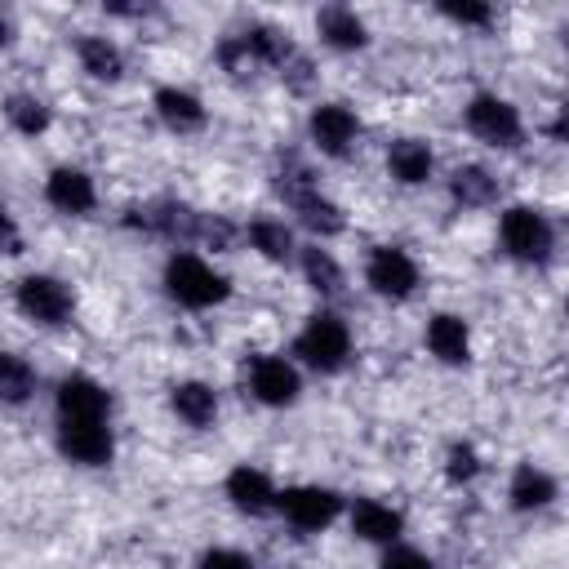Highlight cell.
Segmentation results:
<instances>
[{"instance_id": "obj_15", "label": "cell", "mask_w": 569, "mask_h": 569, "mask_svg": "<svg viewBox=\"0 0 569 569\" xmlns=\"http://www.w3.org/2000/svg\"><path fill=\"white\" fill-rule=\"evenodd\" d=\"M342 520H347V529H351L356 542L378 547V551L405 538V511L396 502H387V498H369V493L365 498H347Z\"/></svg>"}, {"instance_id": "obj_13", "label": "cell", "mask_w": 569, "mask_h": 569, "mask_svg": "<svg viewBox=\"0 0 569 569\" xmlns=\"http://www.w3.org/2000/svg\"><path fill=\"white\" fill-rule=\"evenodd\" d=\"M40 200L62 213V218H93L102 196H98V178L80 164H53L40 182Z\"/></svg>"}, {"instance_id": "obj_5", "label": "cell", "mask_w": 569, "mask_h": 569, "mask_svg": "<svg viewBox=\"0 0 569 569\" xmlns=\"http://www.w3.org/2000/svg\"><path fill=\"white\" fill-rule=\"evenodd\" d=\"M462 129L493 147V151H520L525 138H529V124H525V111L498 93V89H476L467 102H462Z\"/></svg>"}, {"instance_id": "obj_20", "label": "cell", "mask_w": 569, "mask_h": 569, "mask_svg": "<svg viewBox=\"0 0 569 569\" xmlns=\"http://www.w3.org/2000/svg\"><path fill=\"white\" fill-rule=\"evenodd\" d=\"M71 49H76L80 71H84L93 84H120L124 71H129L124 44H120L116 36H107V31H80V36L71 40Z\"/></svg>"}, {"instance_id": "obj_8", "label": "cell", "mask_w": 569, "mask_h": 569, "mask_svg": "<svg viewBox=\"0 0 569 569\" xmlns=\"http://www.w3.org/2000/svg\"><path fill=\"white\" fill-rule=\"evenodd\" d=\"M360 280L382 302H409L422 289V262L413 258V249L382 240V244H369L365 267H360Z\"/></svg>"}, {"instance_id": "obj_30", "label": "cell", "mask_w": 569, "mask_h": 569, "mask_svg": "<svg viewBox=\"0 0 569 569\" xmlns=\"http://www.w3.org/2000/svg\"><path fill=\"white\" fill-rule=\"evenodd\" d=\"M436 18H445L458 31H489L498 22V9L489 0H440Z\"/></svg>"}, {"instance_id": "obj_35", "label": "cell", "mask_w": 569, "mask_h": 569, "mask_svg": "<svg viewBox=\"0 0 569 569\" xmlns=\"http://www.w3.org/2000/svg\"><path fill=\"white\" fill-rule=\"evenodd\" d=\"M22 244H27V240H22L18 218H13V213L0 204V258H18V253H22Z\"/></svg>"}, {"instance_id": "obj_6", "label": "cell", "mask_w": 569, "mask_h": 569, "mask_svg": "<svg viewBox=\"0 0 569 569\" xmlns=\"http://www.w3.org/2000/svg\"><path fill=\"white\" fill-rule=\"evenodd\" d=\"M13 311L36 329H62L76 320V289L53 271H22L13 280Z\"/></svg>"}, {"instance_id": "obj_33", "label": "cell", "mask_w": 569, "mask_h": 569, "mask_svg": "<svg viewBox=\"0 0 569 569\" xmlns=\"http://www.w3.org/2000/svg\"><path fill=\"white\" fill-rule=\"evenodd\" d=\"M373 569H440L422 547H413V542H391V547H382L378 551V565Z\"/></svg>"}, {"instance_id": "obj_16", "label": "cell", "mask_w": 569, "mask_h": 569, "mask_svg": "<svg viewBox=\"0 0 569 569\" xmlns=\"http://www.w3.org/2000/svg\"><path fill=\"white\" fill-rule=\"evenodd\" d=\"M151 111L178 138H196V133L209 129V107H204V98L191 84H173V80L156 84L151 89Z\"/></svg>"}, {"instance_id": "obj_7", "label": "cell", "mask_w": 569, "mask_h": 569, "mask_svg": "<svg viewBox=\"0 0 569 569\" xmlns=\"http://www.w3.org/2000/svg\"><path fill=\"white\" fill-rule=\"evenodd\" d=\"M347 511V493L320 480H298V485H280L276 493V516L293 529V533H325L342 520Z\"/></svg>"}, {"instance_id": "obj_21", "label": "cell", "mask_w": 569, "mask_h": 569, "mask_svg": "<svg viewBox=\"0 0 569 569\" xmlns=\"http://www.w3.org/2000/svg\"><path fill=\"white\" fill-rule=\"evenodd\" d=\"M293 267L302 271L307 289L320 298V307H329V302H338V298L347 293V267L338 262V253H333L329 244L302 240V244H298V258H293Z\"/></svg>"}, {"instance_id": "obj_36", "label": "cell", "mask_w": 569, "mask_h": 569, "mask_svg": "<svg viewBox=\"0 0 569 569\" xmlns=\"http://www.w3.org/2000/svg\"><path fill=\"white\" fill-rule=\"evenodd\" d=\"M13 44V18H9V9H0V49H9Z\"/></svg>"}, {"instance_id": "obj_28", "label": "cell", "mask_w": 569, "mask_h": 569, "mask_svg": "<svg viewBox=\"0 0 569 569\" xmlns=\"http://www.w3.org/2000/svg\"><path fill=\"white\" fill-rule=\"evenodd\" d=\"M40 391V369L22 356L0 347V409H27Z\"/></svg>"}, {"instance_id": "obj_3", "label": "cell", "mask_w": 569, "mask_h": 569, "mask_svg": "<svg viewBox=\"0 0 569 569\" xmlns=\"http://www.w3.org/2000/svg\"><path fill=\"white\" fill-rule=\"evenodd\" d=\"M160 289L182 311H213V307H222L236 293L231 276L213 258H204L196 249H169L164 253V262H160Z\"/></svg>"}, {"instance_id": "obj_29", "label": "cell", "mask_w": 569, "mask_h": 569, "mask_svg": "<svg viewBox=\"0 0 569 569\" xmlns=\"http://www.w3.org/2000/svg\"><path fill=\"white\" fill-rule=\"evenodd\" d=\"M440 471H445V485L467 489V485L480 480L485 458H480V449H476L471 440H449V445H445V458H440Z\"/></svg>"}, {"instance_id": "obj_22", "label": "cell", "mask_w": 569, "mask_h": 569, "mask_svg": "<svg viewBox=\"0 0 569 569\" xmlns=\"http://www.w3.org/2000/svg\"><path fill=\"white\" fill-rule=\"evenodd\" d=\"M164 400H169V413L187 431H209L218 422V413H222V396L204 378H178V382H169V396Z\"/></svg>"}, {"instance_id": "obj_24", "label": "cell", "mask_w": 569, "mask_h": 569, "mask_svg": "<svg viewBox=\"0 0 569 569\" xmlns=\"http://www.w3.org/2000/svg\"><path fill=\"white\" fill-rule=\"evenodd\" d=\"M240 240L262 258V262H271V267H293V258H298V231H293V222H284V218H276V213H258V218H249L244 227H240Z\"/></svg>"}, {"instance_id": "obj_2", "label": "cell", "mask_w": 569, "mask_h": 569, "mask_svg": "<svg viewBox=\"0 0 569 569\" xmlns=\"http://www.w3.org/2000/svg\"><path fill=\"white\" fill-rule=\"evenodd\" d=\"M289 360L302 373H320V378H338L351 360H356V333L351 320L338 307H316L307 311V320L298 325L293 342H289Z\"/></svg>"}, {"instance_id": "obj_34", "label": "cell", "mask_w": 569, "mask_h": 569, "mask_svg": "<svg viewBox=\"0 0 569 569\" xmlns=\"http://www.w3.org/2000/svg\"><path fill=\"white\" fill-rule=\"evenodd\" d=\"M276 76H280V80L293 89V93H307V89H311V80H316V62H311V58L298 49V53H293V58H289V62H284Z\"/></svg>"}, {"instance_id": "obj_26", "label": "cell", "mask_w": 569, "mask_h": 569, "mask_svg": "<svg viewBox=\"0 0 569 569\" xmlns=\"http://www.w3.org/2000/svg\"><path fill=\"white\" fill-rule=\"evenodd\" d=\"M236 40L244 44V53H249V62H253L258 71H280V67L298 53L293 36H289L284 27H276V22H267V18L244 22V27L236 31Z\"/></svg>"}, {"instance_id": "obj_32", "label": "cell", "mask_w": 569, "mask_h": 569, "mask_svg": "<svg viewBox=\"0 0 569 569\" xmlns=\"http://www.w3.org/2000/svg\"><path fill=\"white\" fill-rule=\"evenodd\" d=\"M191 569H258V560L244 551V547H227V542H213V547H200Z\"/></svg>"}, {"instance_id": "obj_10", "label": "cell", "mask_w": 569, "mask_h": 569, "mask_svg": "<svg viewBox=\"0 0 569 569\" xmlns=\"http://www.w3.org/2000/svg\"><path fill=\"white\" fill-rule=\"evenodd\" d=\"M116 396L102 378L71 369L53 382V422H111Z\"/></svg>"}, {"instance_id": "obj_1", "label": "cell", "mask_w": 569, "mask_h": 569, "mask_svg": "<svg viewBox=\"0 0 569 569\" xmlns=\"http://www.w3.org/2000/svg\"><path fill=\"white\" fill-rule=\"evenodd\" d=\"M276 191L293 213V231H307L316 244H329L347 231V209L316 182V169L298 156H284L276 164Z\"/></svg>"}, {"instance_id": "obj_19", "label": "cell", "mask_w": 569, "mask_h": 569, "mask_svg": "<svg viewBox=\"0 0 569 569\" xmlns=\"http://www.w3.org/2000/svg\"><path fill=\"white\" fill-rule=\"evenodd\" d=\"M316 36L329 53H365L373 44V31L356 4H320L316 9Z\"/></svg>"}, {"instance_id": "obj_17", "label": "cell", "mask_w": 569, "mask_h": 569, "mask_svg": "<svg viewBox=\"0 0 569 569\" xmlns=\"http://www.w3.org/2000/svg\"><path fill=\"white\" fill-rule=\"evenodd\" d=\"M556 498H560V476L551 467H542L533 458H520L511 467V476H507V507L516 516H542V511L556 507Z\"/></svg>"}, {"instance_id": "obj_12", "label": "cell", "mask_w": 569, "mask_h": 569, "mask_svg": "<svg viewBox=\"0 0 569 569\" xmlns=\"http://www.w3.org/2000/svg\"><path fill=\"white\" fill-rule=\"evenodd\" d=\"M53 449L62 462L80 471H102L116 462V427L111 422H53Z\"/></svg>"}, {"instance_id": "obj_4", "label": "cell", "mask_w": 569, "mask_h": 569, "mask_svg": "<svg viewBox=\"0 0 569 569\" xmlns=\"http://www.w3.org/2000/svg\"><path fill=\"white\" fill-rule=\"evenodd\" d=\"M560 249V227L538 204H502L498 209V253L516 267H547Z\"/></svg>"}, {"instance_id": "obj_27", "label": "cell", "mask_w": 569, "mask_h": 569, "mask_svg": "<svg viewBox=\"0 0 569 569\" xmlns=\"http://www.w3.org/2000/svg\"><path fill=\"white\" fill-rule=\"evenodd\" d=\"M0 116H4V124H9L18 138H44V133L53 129V107H49L40 93H31V89L4 93V98H0Z\"/></svg>"}, {"instance_id": "obj_14", "label": "cell", "mask_w": 569, "mask_h": 569, "mask_svg": "<svg viewBox=\"0 0 569 569\" xmlns=\"http://www.w3.org/2000/svg\"><path fill=\"white\" fill-rule=\"evenodd\" d=\"M276 493H280V485H276L271 471L258 467V462H236V467L222 476V498H227V507H231L236 516H244V520H267V516H276Z\"/></svg>"}, {"instance_id": "obj_9", "label": "cell", "mask_w": 569, "mask_h": 569, "mask_svg": "<svg viewBox=\"0 0 569 569\" xmlns=\"http://www.w3.org/2000/svg\"><path fill=\"white\" fill-rule=\"evenodd\" d=\"M302 369L284 351H258L244 360V396L262 409H293L302 400Z\"/></svg>"}, {"instance_id": "obj_31", "label": "cell", "mask_w": 569, "mask_h": 569, "mask_svg": "<svg viewBox=\"0 0 569 569\" xmlns=\"http://www.w3.org/2000/svg\"><path fill=\"white\" fill-rule=\"evenodd\" d=\"M213 62H218V71L231 76V80H253V76H258V67L249 62V53H244V44L236 40V31H227V36L213 44Z\"/></svg>"}, {"instance_id": "obj_23", "label": "cell", "mask_w": 569, "mask_h": 569, "mask_svg": "<svg viewBox=\"0 0 569 569\" xmlns=\"http://www.w3.org/2000/svg\"><path fill=\"white\" fill-rule=\"evenodd\" d=\"M387 178L396 187H427L436 178V147L418 133H400L387 142Z\"/></svg>"}, {"instance_id": "obj_11", "label": "cell", "mask_w": 569, "mask_h": 569, "mask_svg": "<svg viewBox=\"0 0 569 569\" xmlns=\"http://www.w3.org/2000/svg\"><path fill=\"white\" fill-rule=\"evenodd\" d=\"M360 133H365V124H360L351 102H333L329 98V102H316L307 111V142L325 160H347L360 147Z\"/></svg>"}, {"instance_id": "obj_25", "label": "cell", "mask_w": 569, "mask_h": 569, "mask_svg": "<svg viewBox=\"0 0 569 569\" xmlns=\"http://www.w3.org/2000/svg\"><path fill=\"white\" fill-rule=\"evenodd\" d=\"M445 191H449V204H453V209H467V213H476V209H493V204H498V196H502V182H498V173H493L489 164H480V160H467V164L449 169V178H445Z\"/></svg>"}, {"instance_id": "obj_18", "label": "cell", "mask_w": 569, "mask_h": 569, "mask_svg": "<svg viewBox=\"0 0 569 569\" xmlns=\"http://www.w3.org/2000/svg\"><path fill=\"white\" fill-rule=\"evenodd\" d=\"M422 347L436 365L445 369H467L471 365V325L458 311H431L422 325Z\"/></svg>"}]
</instances>
